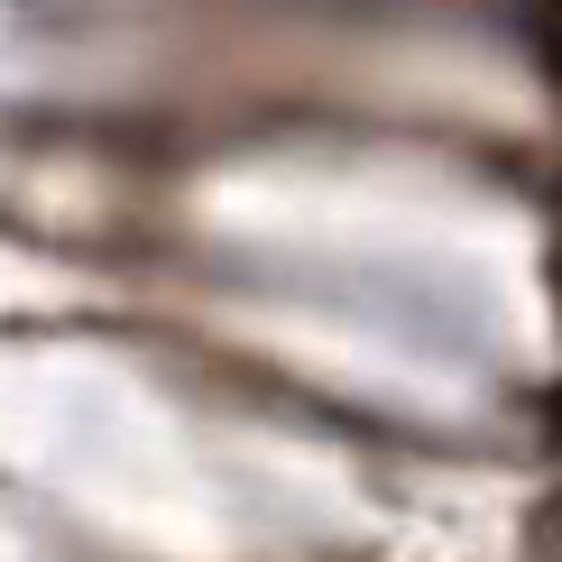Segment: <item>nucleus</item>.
I'll return each mask as SVG.
<instances>
[{"label": "nucleus", "instance_id": "1", "mask_svg": "<svg viewBox=\"0 0 562 562\" xmlns=\"http://www.w3.org/2000/svg\"><path fill=\"white\" fill-rule=\"evenodd\" d=\"M535 562H562V498H544L535 507V544H526Z\"/></svg>", "mask_w": 562, "mask_h": 562}, {"label": "nucleus", "instance_id": "2", "mask_svg": "<svg viewBox=\"0 0 562 562\" xmlns=\"http://www.w3.org/2000/svg\"><path fill=\"white\" fill-rule=\"evenodd\" d=\"M553 442H562V396H553Z\"/></svg>", "mask_w": 562, "mask_h": 562}]
</instances>
